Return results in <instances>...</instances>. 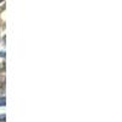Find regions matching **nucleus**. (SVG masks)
Returning <instances> with one entry per match:
<instances>
[{"instance_id":"nucleus-1","label":"nucleus","mask_w":122,"mask_h":122,"mask_svg":"<svg viewBox=\"0 0 122 122\" xmlns=\"http://www.w3.org/2000/svg\"><path fill=\"white\" fill-rule=\"evenodd\" d=\"M5 104H6L5 98L4 97H0V106H5Z\"/></svg>"},{"instance_id":"nucleus-2","label":"nucleus","mask_w":122,"mask_h":122,"mask_svg":"<svg viewBox=\"0 0 122 122\" xmlns=\"http://www.w3.org/2000/svg\"><path fill=\"white\" fill-rule=\"evenodd\" d=\"M5 121V114H1L0 115V122H4Z\"/></svg>"}]
</instances>
